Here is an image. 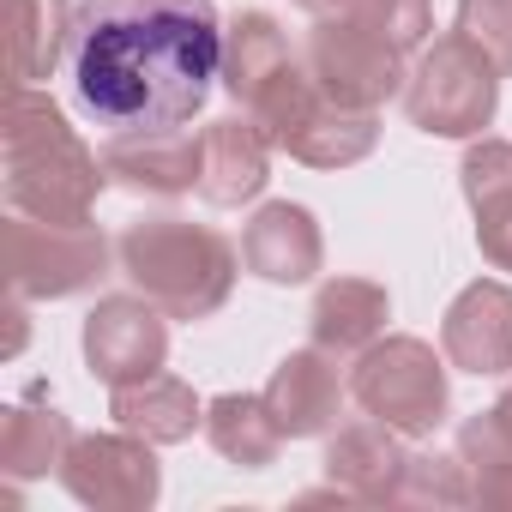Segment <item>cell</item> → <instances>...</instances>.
<instances>
[{
  "instance_id": "obj_1",
  "label": "cell",
  "mask_w": 512,
  "mask_h": 512,
  "mask_svg": "<svg viewBox=\"0 0 512 512\" xmlns=\"http://www.w3.org/2000/svg\"><path fill=\"white\" fill-rule=\"evenodd\" d=\"M73 97L109 133L187 127L223 79L211 0H85L73 19Z\"/></svg>"
},
{
  "instance_id": "obj_2",
  "label": "cell",
  "mask_w": 512,
  "mask_h": 512,
  "mask_svg": "<svg viewBox=\"0 0 512 512\" xmlns=\"http://www.w3.org/2000/svg\"><path fill=\"white\" fill-rule=\"evenodd\" d=\"M109 169L37 85H13L7 97V211L43 223H91Z\"/></svg>"
},
{
  "instance_id": "obj_3",
  "label": "cell",
  "mask_w": 512,
  "mask_h": 512,
  "mask_svg": "<svg viewBox=\"0 0 512 512\" xmlns=\"http://www.w3.org/2000/svg\"><path fill=\"white\" fill-rule=\"evenodd\" d=\"M121 278L151 296L169 320H211L235 290V247L187 217H139L115 241Z\"/></svg>"
},
{
  "instance_id": "obj_4",
  "label": "cell",
  "mask_w": 512,
  "mask_h": 512,
  "mask_svg": "<svg viewBox=\"0 0 512 512\" xmlns=\"http://www.w3.org/2000/svg\"><path fill=\"white\" fill-rule=\"evenodd\" d=\"M494 109H500V67L464 31H452L416 55V67L404 79L410 127H422L434 139H482V127H494Z\"/></svg>"
},
{
  "instance_id": "obj_5",
  "label": "cell",
  "mask_w": 512,
  "mask_h": 512,
  "mask_svg": "<svg viewBox=\"0 0 512 512\" xmlns=\"http://www.w3.org/2000/svg\"><path fill=\"white\" fill-rule=\"evenodd\" d=\"M350 398L362 416H380L386 428H398L404 440H422L446 422L452 410V386H446V362L434 356V344L422 338H380L356 356L350 368Z\"/></svg>"
},
{
  "instance_id": "obj_6",
  "label": "cell",
  "mask_w": 512,
  "mask_h": 512,
  "mask_svg": "<svg viewBox=\"0 0 512 512\" xmlns=\"http://www.w3.org/2000/svg\"><path fill=\"white\" fill-rule=\"evenodd\" d=\"M109 272V241L97 223H43L7 217V284L19 302H67L85 296Z\"/></svg>"
},
{
  "instance_id": "obj_7",
  "label": "cell",
  "mask_w": 512,
  "mask_h": 512,
  "mask_svg": "<svg viewBox=\"0 0 512 512\" xmlns=\"http://www.w3.org/2000/svg\"><path fill=\"white\" fill-rule=\"evenodd\" d=\"M302 67H308L314 85H320L332 103H344V109H380V103L404 97V79H410L404 55H398L392 43H380L368 25H356L350 13H344V19L326 13V19L308 31Z\"/></svg>"
},
{
  "instance_id": "obj_8",
  "label": "cell",
  "mask_w": 512,
  "mask_h": 512,
  "mask_svg": "<svg viewBox=\"0 0 512 512\" xmlns=\"http://www.w3.org/2000/svg\"><path fill=\"white\" fill-rule=\"evenodd\" d=\"M55 476L91 512H151L163 494V464H157L151 440H139L127 428L121 434H79Z\"/></svg>"
},
{
  "instance_id": "obj_9",
  "label": "cell",
  "mask_w": 512,
  "mask_h": 512,
  "mask_svg": "<svg viewBox=\"0 0 512 512\" xmlns=\"http://www.w3.org/2000/svg\"><path fill=\"white\" fill-rule=\"evenodd\" d=\"M169 362V314L151 296H103L85 314V368L103 386H133L145 374H163Z\"/></svg>"
},
{
  "instance_id": "obj_10",
  "label": "cell",
  "mask_w": 512,
  "mask_h": 512,
  "mask_svg": "<svg viewBox=\"0 0 512 512\" xmlns=\"http://www.w3.org/2000/svg\"><path fill=\"white\" fill-rule=\"evenodd\" d=\"M440 350L458 374H512V290L494 278L464 284L440 320Z\"/></svg>"
},
{
  "instance_id": "obj_11",
  "label": "cell",
  "mask_w": 512,
  "mask_h": 512,
  "mask_svg": "<svg viewBox=\"0 0 512 512\" xmlns=\"http://www.w3.org/2000/svg\"><path fill=\"white\" fill-rule=\"evenodd\" d=\"M344 398H350V380H338V356L332 350H290L272 380H266V404L278 416V428L290 440H320L338 428L344 416Z\"/></svg>"
},
{
  "instance_id": "obj_12",
  "label": "cell",
  "mask_w": 512,
  "mask_h": 512,
  "mask_svg": "<svg viewBox=\"0 0 512 512\" xmlns=\"http://www.w3.org/2000/svg\"><path fill=\"white\" fill-rule=\"evenodd\" d=\"M404 470H410V452H404V434L386 428L380 416H362V422H344L332 440H326V476L344 500H362V506H386L404 494Z\"/></svg>"
},
{
  "instance_id": "obj_13",
  "label": "cell",
  "mask_w": 512,
  "mask_h": 512,
  "mask_svg": "<svg viewBox=\"0 0 512 512\" xmlns=\"http://www.w3.org/2000/svg\"><path fill=\"white\" fill-rule=\"evenodd\" d=\"M241 260L253 278H266V284H308L326 260V241H320V223L308 205H290V199H272L253 211V223L241 229Z\"/></svg>"
},
{
  "instance_id": "obj_14",
  "label": "cell",
  "mask_w": 512,
  "mask_h": 512,
  "mask_svg": "<svg viewBox=\"0 0 512 512\" xmlns=\"http://www.w3.org/2000/svg\"><path fill=\"white\" fill-rule=\"evenodd\" d=\"M103 169L115 187L145 193V199H181L199 187V139L181 127H157V133H109L103 145Z\"/></svg>"
},
{
  "instance_id": "obj_15",
  "label": "cell",
  "mask_w": 512,
  "mask_h": 512,
  "mask_svg": "<svg viewBox=\"0 0 512 512\" xmlns=\"http://www.w3.org/2000/svg\"><path fill=\"white\" fill-rule=\"evenodd\" d=\"M272 181V139L253 115H223L199 133V199L205 205H247Z\"/></svg>"
},
{
  "instance_id": "obj_16",
  "label": "cell",
  "mask_w": 512,
  "mask_h": 512,
  "mask_svg": "<svg viewBox=\"0 0 512 512\" xmlns=\"http://www.w3.org/2000/svg\"><path fill=\"white\" fill-rule=\"evenodd\" d=\"M386 320H392V296L374 278H332V284H320V296L308 308V332L332 356H362L368 344H380Z\"/></svg>"
},
{
  "instance_id": "obj_17",
  "label": "cell",
  "mask_w": 512,
  "mask_h": 512,
  "mask_svg": "<svg viewBox=\"0 0 512 512\" xmlns=\"http://www.w3.org/2000/svg\"><path fill=\"white\" fill-rule=\"evenodd\" d=\"M109 416H115V428H127L151 446H181V440H193V428H205V404L175 374H145L133 386H109Z\"/></svg>"
},
{
  "instance_id": "obj_18",
  "label": "cell",
  "mask_w": 512,
  "mask_h": 512,
  "mask_svg": "<svg viewBox=\"0 0 512 512\" xmlns=\"http://www.w3.org/2000/svg\"><path fill=\"white\" fill-rule=\"evenodd\" d=\"M73 0H7V55L13 85H43L73 55Z\"/></svg>"
},
{
  "instance_id": "obj_19",
  "label": "cell",
  "mask_w": 512,
  "mask_h": 512,
  "mask_svg": "<svg viewBox=\"0 0 512 512\" xmlns=\"http://www.w3.org/2000/svg\"><path fill=\"white\" fill-rule=\"evenodd\" d=\"M73 422L55 410V404H7L0 410V470H7L13 482H37L49 470L67 464L73 452Z\"/></svg>"
},
{
  "instance_id": "obj_20",
  "label": "cell",
  "mask_w": 512,
  "mask_h": 512,
  "mask_svg": "<svg viewBox=\"0 0 512 512\" xmlns=\"http://www.w3.org/2000/svg\"><path fill=\"white\" fill-rule=\"evenodd\" d=\"M205 440L241 470H266V464H278L290 434L278 428L266 392H223L205 404Z\"/></svg>"
},
{
  "instance_id": "obj_21",
  "label": "cell",
  "mask_w": 512,
  "mask_h": 512,
  "mask_svg": "<svg viewBox=\"0 0 512 512\" xmlns=\"http://www.w3.org/2000/svg\"><path fill=\"white\" fill-rule=\"evenodd\" d=\"M380 145V109H344L332 97H320V109L290 133V157L308 169H350Z\"/></svg>"
},
{
  "instance_id": "obj_22",
  "label": "cell",
  "mask_w": 512,
  "mask_h": 512,
  "mask_svg": "<svg viewBox=\"0 0 512 512\" xmlns=\"http://www.w3.org/2000/svg\"><path fill=\"white\" fill-rule=\"evenodd\" d=\"M296 55H290V37L272 13H235L223 25V91L235 103H247L272 73H284Z\"/></svg>"
},
{
  "instance_id": "obj_23",
  "label": "cell",
  "mask_w": 512,
  "mask_h": 512,
  "mask_svg": "<svg viewBox=\"0 0 512 512\" xmlns=\"http://www.w3.org/2000/svg\"><path fill=\"white\" fill-rule=\"evenodd\" d=\"M464 458V476H470V506H488V512H512V440L500 434V422L488 410H476L464 428H458V446Z\"/></svg>"
},
{
  "instance_id": "obj_24",
  "label": "cell",
  "mask_w": 512,
  "mask_h": 512,
  "mask_svg": "<svg viewBox=\"0 0 512 512\" xmlns=\"http://www.w3.org/2000/svg\"><path fill=\"white\" fill-rule=\"evenodd\" d=\"M344 13L368 25L380 43H392L398 55H416L434 31V0H344Z\"/></svg>"
},
{
  "instance_id": "obj_25",
  "label": "cell",
  "mask_w": 512,
  "mask_h": 512,
  "mask_svg": "<svg viewBox=\"0 0 512 512\" xmlns=\"http://www.w3.org/2000/svg\"><path fill=\"white\" fill-rule=\"evenodd\" d=\"M404 506H470V476L458 452H410L404 470Z\"/></svg>"
},
{
  "instance_id": "obj_26",
  "label": "cell",
  "mask_w": 512,
  "mask_h": 512,
  "mask_svg": "<svg viewBox=\"0 0 512 512\" xmlns=\"http://www.w3.org/2000/svg\"><path fill=\"white\" fill-rule=\"evenodd\" d=\"M458 187H464L470 211L488 205V199H506V193H512V139L482 133V139L464 151V163H458Z\"/></svg>"
},
{
  "instance_id": "obj_27",
  "label": "cell",
  "mask_w": 512,
  "mask_h": 512,
  "mask_svg": "<svg viewBox=\"0 0 512 512\" xmlns=\"http://www.w3.org/2000/svg\"><path fill=\"white\" fill-rule=\"evenodd\" d=\"M458 31L512 79V0H458Z\"/></svg>"
},
{
  "instance_id": "obj_28",
  "label": "cell",
  "mask_w": 512,
  "mask_h": 512,
  "mask_svg": "<svg viewBox=\"0 0 512 512\" xmlns=\"http://www.w3.org/2000/svg\"><path fill=\"white\" fill-rule=\"evenodd\" d=\"M476 247L494 272H512V193L476 205Z\"/></svg>"
},
{
  "instance_id": "obj_29",
  "label": "cell",
  "mask_w": 512,
  "mask_h": 512,
  "mask_svg": "<svg viewBox=\"0 0 512 512\" xmlns=\"http://www.w3.org/2000/svg\"><path fill=\"white\" fill-rule=\"evenodd\" d=\"M488 416H494V422H500V434L512 440V386H506V392H500V398L488 404Z\"/></svg>"
},
{
  "instance_id": "obj_30",
  "label": "cell",
  "mask_w": 512,
  "mask_h": 512,
  "mask_svg": "<svg viewBox=\"0 0 512 512\" xmlns=\"http://www.w3.org/2000/svg\"><path fill=\"white\" fill-rule=\"evenodd\" d=\"M296 7H302V13H314V19H326V13H338V7H344V0H296Z\"/></svg>"
}]
</instances>
